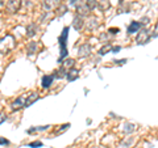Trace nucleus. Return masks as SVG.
<instances>
[{
    "mask_svg": "<svg viewBox=\"0 0 158 148\" xmlns=\"http://www.w3.org/2000/svg\"><path fill=\"white\" fill-rule=\"evenodd\" d=\"M66 11H67V7L66 6H59L57 8V14H58V16H63V14L66 13Z\"/></svg>",
    "mask_w": 158,
    "mask_h": 148,
    "instance_id": "obj_22",
    "label": "nucleus"
},
{
    "mask_svg": "<svg viewBox=\"0 0 158 148\" xmlns=\"http://www.w3.org/2000/svg\"><path fill=\"white\" fill-rule=\"evenodd\" d=\"M40 98V96H38V93H36V92H32L31 95H28L27 96V98H25V102H24V107H29L32 105V103H34L37 100Z\"/></svg>",
    "mask_w": 158,
    "mask_h": 148,
    "instance_id": "obj_8",
    "label": "nucleus"
},
{
    "mask_svg": "<svg viewBox=\"0 0 158 148\" xmlns=\"http://www.w3.org/2000/svg\"><path fill=\"white\" fill-rule=\"evenodd\" d=\"M6 2H7V0H0V9L4 8V6H6Z\"/></svg>",
    "mask_w": 158,
    "mask_h": 148,
    "instance_id": "obj_30",
    "label": "nucleus"
},
{
    "mask_svg": "<svg viewBox=\"0 0 158 148\" xmlns=\"http://www.w3.org/2000/svg\"><path fill=\"white\" fill-rule=\"evenodd\" d=\"M112 50H113V53H118V51L121 50V47H120V46H116V47H113Z\"/></svg>",
    "mask_w": 158,
    "mask_h": 148,
    "instance_id": "obj_31",
    "label": "nucleus"
},
{
    "mask_svg": "<svg viewBox=\"0 0 158 148\" xmlns=\"http://www.w3.org/2000/svg\"><path fill=\"white\" fill-rule=\"evenodd\" d=\"M37 30H38L37 24H34V22L29 24V25L27 26V37H29V38L34 37V36H36V34H37Z\"/></svg>",
    "mask_w": 158,
    "mask_h": 148,
    "instance_id": "obj_9",
    "label": "nucleus"
},
{
    "mask_svg": "<svg viewBox=\"0 0 158 148\" xmlns=\"http://www.w3.org/2000/svg\"><path fill=\"white\" fill-rule=\"evenodd\" d=\"M133 142H135V139L129 138V139H127L125 142H123V143H121V148H129L131 144H133Z\"/></svg>",
    "mask_w": 158,
    "mask_h": 148,
    "instance_id": "obj_23",
    "label": "nucleus"
},
{
    "mask_svg": "<svg viewBox=\"0 0 158 148\" xmlns=\"http://www.w3.org/2000/svg\"><path fill=\"white\" fill-rule=\"evenodd\" d=\"M77 12H78V16H86V14H88V9L86 8V6H78L77 7Z\"/></svg>",
    "mask_w": 158,
    "mask_h": 148,
    "instance_id": "obj_20",
    "label": "nucleus"
},
{
    "mask_svg": "<svg viewBox=\"0 0 158 148\" xmlns=\"http://www.w3.org/2000/svg\"><path fill=\"white\" fill-rule=\"evenodd\" d=\"M69 127H70V123H66V125H63V126H62V129L57 131V134H61V132H63V131H66V130L69 129Z\"/></svg>",
    "mask_w": 158,
    "mask_h": 148,
    "instance_id": "obj_25",
    "label": "nucleus"
},
{
    "mask_svg": "<svg viewBox=\"0 0 158 148\" xmlns=\"http://www.w3.org/2000/svg\"><path fill=\"white\" fill-rule=\"evenodd\" d=\"M59 6H61V0H42V8L48 12L54 11Z\"/></svg>",
    "mask_w": 158,
    "mask_h": 148,
    "instance_id": "obj_5",
    "label": "nucleus"
},
{
    "mask_svg": "<svg viewBox=\"0 0 158 148\" xmlns=\"http://www.w3.org/2000/svg\"><path fill=\"white\" fill-rule=\"evenodd\" d=\"M66 73H67V70H65V68H63V67H61V68H59V70L58 71H56V73H54V79H63V77H66Z\"/></svg>",
    "mask_w": 158,
    "mask_h": 148,
    "instance_id": "obj_18",
    "label": "nucleus"
},
{
    "mask_svg": "<svg viewBox=\"0 0 158 148\" xmlns=\"http://www.w3.org/2000/svg\"><path fill=\"white\" fill-rule=\"evenodd\" d=\"M66 77H67L69 81L77 80V79L79 77V70H77V68H70V70L67 71V73H66Z\"/></svg>",
    "mask_w": 158,
    "mask_h": 148,
    "instance_id": "obj_11",
    "label": "nucleus"
},
{
    "mask_svg": "<svg viewBox=\"0 0 158 148\" xmlns=\"http://www.w3.org/2000/svg\"><path fill=\"white\" fill-rule=\"evenodd\" d=\"M61 63H62V67L65 68V70H67V68H73L74 67L75 60H74V59H63Z\"/></svg>",
    "mask_w": 158,
    "mask_h": 148,
    "instance_id": "obj_17",
    "label": "nucleus"
},
{
    "mask_svg": "<svg viewBox=\"0 0 158 148\" xmlns=\"http://www.w3.org/2000/svg\"><path fill=\"white\" fill-rule=\"evenodd\" d=\"M28 146L31 148H38V147H42V143L41 142H32V143H29Z\"/></svg>",
    "mask_w": 158,
    "mask_h": 148,
    "instance_id": "obj_24",
    "label": "nucleus"
},
{
    "mask_svg": "<svg viewBox=\"0 0 158 148\" xmlns=\"http://www.w3.org/2000/svg\"><path fill=\"white\" fill-rule=\"evenodd\" d=\"M4 7H6L8 13H17L21 8V0H7Z\"/></svg>",
    "mask_w": 158,
    "mask_h": 148,
    "instance_id": "obj_3",
    "label": "nucleus"
},
{
    "mask_svg": "<svg viewBox=\"0 0 158 148\" xmlns=\"http://www.w3.org/2000/svg\"><path fill=\"white\" fill-rule=\"evenodd\" d=\"M24 102H25V97L24 96H20L16 101L12 102V110H20L24 107Z\"/></svg>",
    "mask_w": 158,
    "mask_h": 148,
    "instance_id": "obj_10",
    "label": "nucleus"
},
{
    "mask_svg": "<svg viewBox=\"0 0 158 148\" xmlns=\"http://www.w3.org/2000/svg\"><path fill=\"white\" fill-rule=\"evenodd\" d=\"M135 130H136V126L133 123H125L124 127H123V131L127 132V134H132Z\"/></svg>",
    "mask_w": 158,
    "mask_h": 148,
    "instance_id": "obj_19",
    "label": "nucleus"
},
{
    "mask_svg": "<svg viewBox=\"0 0 158 148\" xmlns=\"http://www.w3.org/2000/svg\"><path fill=\"white\" fill-rule=\"evenodd\" d=\"M150 39V34L148 29H142V30H138L137 33V37H136V41L138 45H145V43L149 42Z\"/></svg>",
    "mask_w": 158,
    "mask_h": 148,
    "instance_id": "obj_4",
    "label": "nucleus"
},
{
    "mask_svg": "<svg viewBox=\"0 0 158 148\" xmlns=\"http://www.w3.org/2000/svg\"><path fill=\"white\" fill-rule=\"evenodd\" d=\"M85 6H86V8L88 9V11L91 12L98 7V0H86Z\"/></svg>",
    "mask_w": 158,
    "mask_h": 148,
    "instance_id": "obj_16",
    "label": "nucleus"
},
{
    "mask_svg": "<svg viewBox=\"0 0 158 148\" xmlns=\"http://www.w3.org/2000/svg\"><path fill=\"white\" fill-rule=\"evenodd\" d=\"M141 28V22H137V21H133L129 26H128V34H133V33H137Z\"/></svg>",
    "mask_w": 158,
    "mask_h": 148,
    "instance_id": "obj_13",
    "label": "nucleus"
},
{
    "mask_svg": "<svg viewBox=\"0 0 158 148\" xmlns=\"http://www.w3.org/2000/svg\"><path fill=\"white\" fill-rule=\"evenodd\" d=\"M102 4H103L102 9H107L108 7H110V3H108V0H102Z\"/></svg>",
    "mask_w": 158,
    "mask_h": 148,
    "instance_id": "obj_26",
    "label": "nucleus"
},
{
    "mask_svg": "<svg viewBox=\"0 0 158 148\" xmlns=\"http://www.w3.org/2000/svg\"><path fill=\"white\" fill-rule=\"evenodd\" d=\"M111 50H112V46L110 45V43H108V45H104L100 50H99V55H106V54L108 51H111Z\"/></svg>",
    "mask_w": 158,
    "mask_h": 148,
    "instance_id": "obj_21",
    "label": "nucleus"
},
{
    "mask_svg": "<svg viewBox=\"0 0 158 148\" xmlns=\"http://www.w3.org/2000/svg\"><path fill=\"white\" fill-rule=\"evenodd\" d=\"M91 54V46L90 43H83L82 46H79L78 49V56L79 58H86Z\"/></svg>",
    "mask_w": 158,
    "mask_h": 148,
    "instance_id": "obj_6",
    "label": "nucleus"
},
{
    "mask_svg": "<svg viewBox=\"0 0 158 148\" xmlns=\"http://www.w3.org/2000/svg\"><path fill=\"white\" fill-rule=\"evenodd\" d=\"M53 80H54V76L53 75H46V76H44L42 77V80H41V85L42 88H50L52 87V84H53Z\"/></svg>",
    "mask_w": 158,
    "mask_h": 148,
    "instance_id": "obj_12",
    "label": "nucleus"
},
{
    "mask_svg": "<svg viewBox=\"0 0 158 148\" xmlns=\"http://www.w3.org/2000/svg\"><path fill=\"white\" fill-rule=\"evenodd\" d=\"M98 26H99L98 18L91 17L90 20H88V22H87V29H88V30H94V29H96Z\"/></svg>",
    "mask_w": 158,
    "mask_h": 148,
    "instance_id": "obj_14",
    "label": "nucleus"
},
{
    "mask_svg": "<svg viewBox=\"0 0 158 148\" xmlns=\"http://www.w3.org/2000/svg\"><path fill=\"white\" fill-rule=\"evenodd\" d=\"M117 32H118L117 28H112V29H110V30H108V33H111V34H116Z\"/></svg>",
    "mask_w": 158,
    "mask_h": 148,
    "instance_id": "obj_29",
    "label": "nucleus"
},
{
    "mask_svg": "<svg viewBox=\"0 0 158 148\" xmlns=\"http://www.w3.org/2000/svg\"><path fill=\"white\" fill-rule=\"evenodd\" d=\"M83 26H85V20H83L82 16H78L77 14V16L73 18V28L75 29L77 32H79L83 29Z\"/></svg>",
    "mask_w": 158,
    "mask_h": 148,
    "instance_id": "obj_7",
    "label": "nucleus"
},
{
    "mask_svg": "<svg viewBox=\"0 0 158 148\" xmlns=\"http://www.w3.org/2000/svg\"><path fill=\"white\" fill-rule=\"evenodd\" d=\"M0 144H2V146H7V144H9V142L6 139V138H0Z\"/></svg>",
    "mask_w": 158,
    "mask_h": 148,
    "instance_id": "obj_28",
    "label": "nucleus"
},
{
    "mask_svg": "<svg viewBox=\"0 0 158 148\" xmlns=\"http://www.w3.org/2000/svg\"><path fill=\"white\" fill-rule=\"evenodd\" d=\"M7 119V115H6V113H0V125Z\"/></svg>",
    "mask_w": 158,
    "mask_h": 148,
    "instance_id": "obj_27",
    "label": "nucleus"
},
{
    "mask_svg": "<svg viewBox=\"0 0 158 148\" xmlns=\"http://www.w3.org/2000/svg\"><path fill=\"white\" fill-rule=\"evenodd\" d=\"M67 37H69V28L65 26L63 30L61 33V36L58 37V43L61 46V53H59V58H58V62L61 63L63 59L67 56V49H66V42H67Z\"/></svg>",
    "mask_w": 158,
    "mask_h": 148,
    "instance_id": "obj_1",
    "label": "nucleus"
},
{
    "mask_svg": "<svg viewBox=\"0 0 158 148\" xmlns=\"http://www.w3.org/2000/svg\"><path fill=\"white\" fill-rule=\"evenodd\" d=\"M77 2H78V0H70V3H71V4H75Z\"/></svg>",
    "mask_w": 158,
    "mask_h": 148,
    "instance_id": "obj_32",
    "label": "nucleus"
},
{
    "mask_svg": "<svg viewBox=\"0 0 158 148\" xmlns=\"http://www.w3.org/2000/svg\"><path fill=\"white\" fill-rule=\"evenodd\" d=\"M15 45H16V39H15L13 36L8 34V36L3 37L2 39H0V54L6 55V54H8L9 51L13 50Z\"/></svg>",
    "mask_w": 158,
    "mask_h": 148,
    "instance_id": "obj_2",
    "label": "nucleus"
},
{
    "mask_svg": "<svg viewBox=\"0 0 158 148\" xmlns=\"http://www.w3.org/2000/svg\"><path fill=\"white\" fill-rule=\"evenodd\" d=\"M37 42H31V43H28V46H27V53H28V55H33L34 53L37 51Z\"/></svg>",
    "mask_w": 158,
    "mask_h": 148,
    "instance_id": "obj_15",
    "label": "nucleus"
}]
</instances>
